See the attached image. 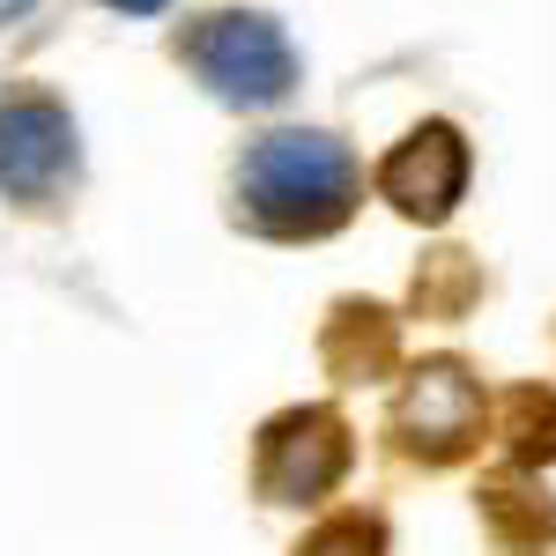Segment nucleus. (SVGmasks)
<instances>
[{
    "instance_id": "1",
    "label": "nucleus",
    "mask_w": 556,
    "mask_h": 556,
    "mask_svg": "<svg viewBox=\"0 0 556 556\" xmlns=\"http://www.w3.org/2000/svg\"><path fill=\"white\" fill-rule=\"evenodd\" d=\"M356 193H364L356 156L319 127L260 134L238 164V215L260 238H327L349 223Z\"/></svg>"
},
{
    "instance_id": "2",
    "label": "nucleus",
    "mask_w": 556,
    "mask_h": 556,
    "mask_svg": "<svg viewBox=\"0 0 556 556\" xmlns=\"http://www.w3.org/2000/svg\"><path fill=\"white\" fill-rule=\"evenodd\" d=\"M178 60L208 83L223 104H282L298 89V52L275 15L260 8H208L178 30Z\"/></svg>"
},
{
    "instance_id": "3",
    "label": "nucleus",
    "mask_w": 556,
    "mask_h": 556,
    "mask_svg": "<svg viewBox=\"0 0 556 556\" xmlns=\"http://www.w3.org/2000/svg\"><path fill=\"white\" fill-rule=\"evenodd\" d=\"M393 445L424 468H453L482 445V379L460 356H430L393 401Z\"/></svg>"
},
{
    "instance_id": "4",
    "label": "nucleus",
    "mask_w": 556,
    "mask_h": 556,
    "mask_svg": "<svg viewBox=\"0 0 556 556\" xmlns=\"http://www.w3.org/2000/svg\"><path fill=\"white\" fill-rule=\"evenodd\" d=\"M75 119L60 97L45 89H23L0 104V193L23 201V208H60L67 186H75Z\"/></svg>"
},
{
    "instance_id": "5",
    "label": "nucleus",
    "mask_w": 556,
    "mask_h": 556,
    "mask_svg": "<svg viewBox=\"0 0 556 556\" xmlns=\"http://www.w3.org/2000/svg\"><path fill=\"white\" fill-rule=\"evenodd\" d=\"M349 475V424L334 408H290L260 430L253 482L267 505H319Z\"/></svg>"
},
{
    "instance_id": "6",
    "label": "nucleus",
    "mask_w": 556,
    "mask_h": 556,
    "mask_svg": "<svg viewBox=\"0 0 556 556\" xmlns=\"http://www.w3.org/2000/svg\"><path fill=\"white\" fill-rule=\"evenodd\" d=\"M379 193L408 223H445L453 201L468 193V141H460V127L430 119L408 141H393V156L379 164Z\"/></svg>"
},
{
    "instance_id": "7",
    "label": "nucleus",
    "mask_w": 556,
    "mask_h": 556,
    "mask_svg": "<svg viewBox=\"0 0 556 556\" xmlns=\"http://www.w3.org/2000/svg\"><path fill=\"white\" fill-rule=\"evenodd\" d=\"M482 527L505 556H534L556 534V505L542 490H527L519 475H497V482H482Z\"/></svg>"
},
{
    "instance_id": "8",
    "label": "nucleus",
    "mask_w": 556,
    "mask_h": 556,
    "mask_svg": "<svg viewBox=\"0 0 556 556\" xmlns=\"http://www.w3.org/2000/svg\"><path fill=\"white\" fill-rule=\"evenodd\" d=\"M393 349H401V334H393V312H379V304H342L327 319V364L342 379H386Z\"/></svg>"
},
{
    "instance_id": "9",
    "label": "nucleus",
    "mask_w": 556,
    "mask_h": 556,
    "mask_svg": "<svg viewBox=\"0 0 556 556\" xmlns=\"http://www.w3.org/2000/svg\"><path fill=\"white\" fill-rule=\"evenodd\" d=\"M497 438H505V453H513L519 468L549 460L556 453V393L549 386H513L505 393V416H497Z\"/></svg>"
},
{
    "instance_id": "10",
    "label": "nucleus",
    "mask_w": 556,
    "mask_h": 556,
    "mask_svg": "<svg viewBox=\"0 0 556 556\" xmlns=\"http://www.w3.org/2000/svg\"><path fill=\"white\" fill-rule=\"evenodd\" d=\"M298 556H386V527L371 513H334L298 542Z\"/></svg>"
},
{
    "instance_id": "11",
    "label": "nucleus",
    "mask_w": 556,
    "mask_h": 556,
    "mask_svg": "<svg viewBox=\"0 0 556 556\" xmlns=\"http://www.w3.org/2000/svg\"><path fill=\"white\" fill-rule=\"evenodd\" d=\"M112 8H127V15H156L164 0H112Z\"/></svg>"
}]
</instances>
